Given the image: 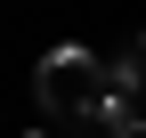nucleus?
Wrapping results in <instances>:
<instances>
[{
  "label": "nucleus",
  "instance_id": "1",
  "mask_svg": "<svg viewBox=\"0 0 146 138\" xmlns=\"http://www.w3.org/2000/svg\"><path fill=\"white\" fill-rule=\"evenodd\" d=\"M98 90H106V57L81 49V41H57L33 65V98H41V114H57V122H89Z\"/></svg>",
  "mask_w": 146,
  "mask_h": 138
},
{
  "label": "nucleus",
  "instance_id": "2",
  "mask_svg": "<svg viewBox=\"0 0 146 138\" xmlns=\"http://www.w3.org/2000/svg\"><path fill=\"white\" fill-rule=\"evenodd\" d=\"M73 138H106V130H98V122H81V130H73Z\"/></svg>",
  "mask_w": 146,
  "mask_h": 138
},
{
  "label": "nucleus",
  "instance_id": "3",
  "mask_svg": "<svg viewBox=\"0 0 146 138\" xmlns=\"http://www.w3.org/2000/svg\"><path fill=\"white\" fill-rule=\"evenodd\" d=\"M25 138H49V130H25Z\"/></svg>",
  "mask_w": 146,
  "mask_h": 138
}]
</instances>
